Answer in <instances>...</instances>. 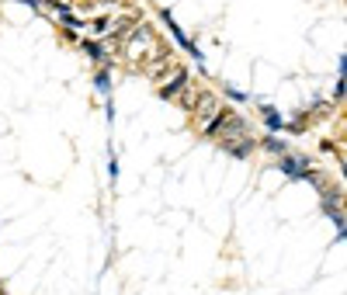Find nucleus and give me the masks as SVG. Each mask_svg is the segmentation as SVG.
Returning <instances> with one entry per match:
<instances>
[]
</instances>
